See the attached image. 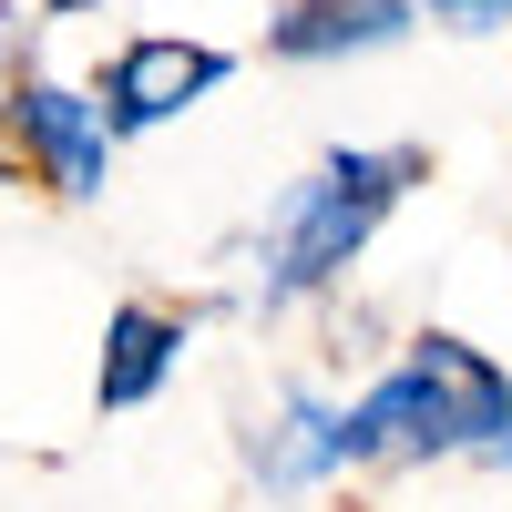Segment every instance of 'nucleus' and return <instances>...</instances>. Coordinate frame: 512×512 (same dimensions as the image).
Listing matches in <instances>:
<instances>
[{"instance_id":"obj_1","label":"nucleus","mask_w":512,"mask_h":512,"mask_svg":"<svg viewBox=\"0 0 512 512\" xmlns=\"http://www.w3.org/2000/svg\"><path fill=\"white\" fill-rule=\"evenodd\" d=\"M420 175H431L420 144H328L308 175L267 205V226H256V287H246V308L287 318V308H308V297L349 287V267L379 246V226L410 205Z\"/></svg>"},{"instance_id":"obj_5","label":"nucleus","mask_w":512,"mask_h":512,"mask_svg":"<svg viewBox=\"0 0 512 512\" xmlns=\"http://www.w3.org/2000/svg\"><path fill=\"white\" fill-rule=\"evenodd\" d=\"M246 472L267 492H328L349 461H338V400L318 379H277L267 410L246 420Z\"/></svg>"},{"instance_id":"obj_8","label":"nucleus","mask_w":512,"mask_h":512,"mask_svg":"<svg viewBox=\"0 0 512 512\" xmlns=\"http://www.w3.org/2000/svg\"><path fill=\"white\" fill-rule=\"evenodd\" d=\"M31 31H41V21L21 11V0H0V103L31 82Z\"/></svg>"},{"instance_id":"obj_10","label":"nucleus","mask_w":512,"mask_h":512,"mask_svg":"<svg viewBox=\"0 0 512 512\" xmlns=\"http://www.w3.org/2000/svg\"><path fill=\"white\" fill-rule=\"evenodd\" d=\"M472 472H492V482H512V400L492 410V431L472 441Z\"/></svg>"},{"instance_id":"obj_11","label":"nucleus","mask_w":512,"mask_h":512,"mask_svg":"<svg viewBox=\"0 0 512 512\" xmlns=\"http://www.w3.org/2000/svg\"><path fill=\"white\" fill-rule=\"evenodd\" d=\"M93 11H113V0H31V21H93Z\"/></svg>"},{"instance_id":"obj_2","label":"nucleus","mask_w":512,"mask_h":512,"mask_svg":"<svg viewBox=\"0 0 512 512\" xmlns=\"http://www.w3.org/2000/svg\"><path fill=\"white\" fill-rule=\"evenodd\" d=\"M512 400V369L461 328H420L410 349L338 400V461L349 472H431V461H472L492 410Z\"/></svg>"},{"instance_id":"obj_4","label":"nucleus","mask_w":512,"mask_h":512,"mask_svg":"<svg viewBox=\"0 0 512 512\" xmlns=\"http://www.w3.org/2000/svg\"><path fill=\"white\" fill-rule=\"evenodd\" d=\"M226 82H236V52L185 41V31H134V41H113L93 103H103L113 144H123V134H164L175 113H195L205 93H226Z\"/></svg>"},{"instance_id":"obj_7","label":"nucleus","mask_w":512,"mask_h":512,"mask_svg":"<svg viewBox=\"0 0 512 512\" xmlns=\"http://www.w3.org/2000/svg\"><path fill=\"white\" fill-rule=\"evenodd\" d=\"M420 31L410 0H277L267 11V62H369V52H400Z\"/></svg>"},{"instance_id":"obj_3","label":"nucleus","mask_w":512,"mask_h":512,"mask_svg":"<svg viewBox=\"0 0 512 512\" xmlns=\"http://www.w3.org/2000/svg\"><path fill=\"white\" fill-rule=\"evenodd\" d=\"M0 154L31 164L41 185H52L62 205H93L113 185V123L93 103V82H62V72H31L11 103H0Z\"/></svg>"},{"instance_id":"obj_6","label":"nucleus","mask_w":512,"mask_h":512,"mask_svg":"<svg viewBox=\"0 0 512 512\" xmlns=\"http://www.w3.org/2000/svg\"><path fill=\"white\" fill-rule=\"evenodd\" d=\"M195 349V318L164 308V297H123V308L103 318V359H93V410H144L164 400V379L185 369Z\"/></svg>"},{"instance_id":"obj_9","label":"nucleus","mask_w":512,"mask_h":512,"mask_svg":"<svg viewBox=\"0 0 512 512\" xmlns=\"http://www.w3.org/2000/svg\"><path fill=\"white\" fill-rule=\"evenodd\" d=\"M410 11H431L441 31H512V0H410Z\"/></svg>"},{"instance_id":"obj_12","label":"nucleus","mask_w":512,"mask_h":512,"mask_svg":"<svg viewBox=\"0 0 512 512\" xmlns=\"http://www.w3.org/2000/svg\"><path fill=\"white\" fill-rule=\"evenodd\" d=\"M0 175H11V154H0Z\"/></svg>"}]
</instances>
